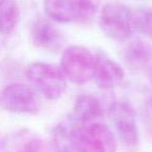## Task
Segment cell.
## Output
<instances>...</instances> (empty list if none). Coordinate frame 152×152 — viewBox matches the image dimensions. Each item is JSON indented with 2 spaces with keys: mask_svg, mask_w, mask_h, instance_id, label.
Wrapping results in <instances>:
<instances>
[{
  "mask_svg": "<svg viewBox=\"0 0 152 152\" xmlns=\"http://www.w3.org/2000/svg\"><path fill=\"white\" fill-rule=\"evenodd\" d=\"M26 77L31 87L49 100L58 99L67 88V78L61 70L47 63L30 64L26 70Z\"/></svg>",
  "mask_w": 152,
  "mask_h": 152,
  "instance_id": "obj_4",
  "label": "cell"
},
{
  "mask_svg": "<svg viewBox=\"0 0 152 152\" xmlns=\"http://www.w3.org/2000/svg\"><path fill=\"white\" fill-rule=\"evenodd\" d=\"M125 72L120 64L110 58L105 53H96V66L93 80L98 88L110 90L123 83Z\"/></svg>",
  "mask_w": 152,
  "mask_h": 152,
  "instance_id": "obj_8",
  "label": "cell"
},
{
  "mask_svg": "<svg viewBox=\"0 0 152 152\" xmlns=\"http://www.w3.org/2000/svg\"><path fill=\"white\" fill-rule=\"evenodd\" d=\"M99 5L100 0H43L46 15L58 23H91Z\"/></svg>",
  "mask_w": 152,
  "mask_h": 152,
  "instance_id": "obj_2",
  "label": "cell"
},
{
  "mask_svg": "<svg viewBox=\"0 0 152 152\" xmlns=\"http://www.w3.org/2000/svg\"><path fill=\"white\" fill-rule=\"evenodd\" d=\"M124 59L132 69H141L147 66L152 59V48L143 40H133L124 50Z\"/></svg>",
  "mask_w": 152,
  "mask_h": 152,
  "instance_id": "obj_11",
  "label": "cell"
},
{
  "mask_svg": "<svg viewBox=\"0 0 152 152\" xmlns=\"http://www.w3.org/2000/svg\"><path fill=\"white\" fill-rule=\"evenodd\" d=\"M104 115L100 101L91 94H83L76 98L73 106V120L77 124L98 122Z\"/></svg>",
  "mask_w": 152,
  "mask_h": 152,
  "instance_id": "obj_10",
  "label": "cell"
},
{
  "mask_svg": "<svg viewBox=\"0 0 152 152\" xmlns=\"http://www.w3.org/2000/svg\"><path fill=\"white\" fill-rule=\"evenodd\" d=\"M132 11L121 1H108L99 15V27L107 38L118 42L128 40L132 32Z\"/></svg>",
  "mask_w": 152,
  "mask_h": 152,
  "instance_id": "obj_5",
  "label": "cell"
},
{
  "mask_svg": "<svg viewBox=\"0 0 152 152\" xmlns=\"http://www.w3.org/2000/svg\"><path fill=\"white\" fill-rule=\"evenodd\" d=\"M110 116L116 132L124 144L134 146L139 141L135 112L125 101H116L110 107Z\"/></svg>",
  "mask_w": 152,
  "mask_h": 152,
  "instance_id": "obj_7",
  "label": "cell"
},
{
  "mask_svg": "<svg viewBox=\"0 0 152 152\" xmlns=\"http://www.w3.org/2000/svg\"><path fill=\"white\" fill-rule=\"evenodd\" d=\"M96 66V53L85 46L71 45L64 50L61 70L65 77L76 85L93 80Z\"/></svg>",
  "mask_w": 152,
  "mask_h": 152,
  "instance_id": "obj_3",
  "label": "cell"
},
{
  "mask_svg": "<svg viewBox=\"0 0 152 152\" xmlns=\"http://www.w3.org/2000/svg\"><path fill=\"white\" fill-rule=\"evenodd\" d=\"M32 43L37 47L48 52H58L64 46L65 37L63 32L47 19L36 20L30 30Z\"/></svg>",
  "mask_w": 152,
  "mask_h": 152,
  "instance_id": "obj_9",
  "label": "cell"
},
{
  "mask_svg": "<svg viewBox=\"0 0 152 152\" xmlns=\"http://www.w3.org/2000/svg\"><path fill=\"white\" fill-rule=\"evenodd\" d=\"M132 29L145 36H152V7H141L132 11Z\"/></svg>",
  "mask_w": 152,
  "mask_h": 152,
  "instance_id": "obj_14",
  "label": "cell"
},
{
  "mask_svg": "<svg viewBox=\"0 0 152 152\" xmlns=\"http://www.w3.org/2000/svg\"><path fill=\"white\" fill-rule=\"evenodd\" d=\"M149 80H150V83H151V86H152V68L149 71Z\"/></svg>",
  "mask_w": 152,
  "mask_h": 152,
  "instance_id": "obj_15",
  "label": "cell"
},
{
  "mask_svg": "<svg viewBox=\"0 0 152 152\" xmlns=\"http://www.w3.org/2000/svg\"><path fill=\"white\" fill-rule=\"evenodd\" d=\"M52 140L56 152H116L118 147L113 131L101 122L61 124Z\"/></svg>",
  "mask_w": 152,
  "mask_h": 152,
  "instance_id": "obj_1",
  "label": "cell"
},
{
  "mask_svg": "<svg viewBox=\"0 0 152 152\" xmlns=\"http://www.w3.org/2000/svg\"><path fill=\"white\" fill-rule=\"evenodd\" d=\"M0 107L15 114L34 115L41 108L40 96L31 86L11 83L0 92Z\"/></svg>",
  "mask_w": 152,
  "mask_h": 152,
  "instance_id": "obj_6",
  "label": "cell"
},
{
  "mask_svg": "<svg viewBox=\"0 0 152 152\" xmlns=\"http://www.w3.org/2000/svg\"><path fill=\"white\" fill-rule=\"evenodd\" d=\"M12 143L13 152H46L43 141L34 133H19Z\"/></svg>",
  "mask_w": 152,
  "mask_h": 152,
  "instance_id": "obj_13",
  "label": "cell"
},
{
  "mask_svg": "<svg viewBox=\"0 0 152 152\" xmlns=\"http://www.w3.org/2000/svg\"><path fill=\"white\" fill-rule=\"evenodd\" d=\"M20 18L17 0H0V34H11L19 24Z\"/></svg>",
  "mask_w": 152,
  "mask_h": 152,
  "instance_id": "obj_12",
  "label": "cell"
}]
</instances>
